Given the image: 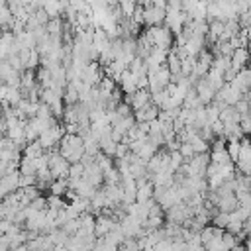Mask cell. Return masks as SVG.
I'll return each instance as SVG.
<instances>
[{
  "instance_id": "cell-40",
  "label": "cell",
  "mask_w": 251,
  "mask_h": 251,
  "mask_svg": "<svg viewBox=\"0 0 251 251\" xmlns=\"http://www.w3.org/2000/svg\"><path fill=\"white\" fill-rule=\"evenodd\" d=\"M0 35H2V33H0Z\"/></svg>"
},
{
  "instance_id": "cell-8",
  "label": "cell",
  "mask_w": 251,
  "mask_h": 251,
  "mask_svg": "<svg viewBox=\"0 0 251 251\" xmlns=\"http://www.w3.org/2000/svg\"><path fill=\"white\" fill-rule=\"evenodd\" d=\"M188 24V18L182 10H167V16H165V25L173 31V35H178L182 33L184 25Z\"/></svg>"
},
{
  "instance_id": "cell-33",
  "label": "cell",
  "mask_w": 251,
  "mask_h": 251,
  "mask_svg": "<svg viewBox=\"0 0 251 251\" xmlns=\"http://www.w3.org/2000/svg\"><path fill=\"white\" fill-rule=\"evenodd\" d=\"M178 153L182 155V159H184V163H188L196 153H194V149H192V145L190 143H180V147H178Z\"/></svg>"
},
{
  "instance_id": "cell-2",
  "label": "cell",
  "mask_w": 251,
  "mask_h": 251,
  "mask_svg": "<svg viewBox=\"0 0 251 251\" xmlns=\"http://www.w3.org/2000/svg\"><path fill=\"white\" fill-rule=\"evenodd\" d=\"M235 165L233 163H226V165H216V163H210L208 167V173H206V182H208V188L216 190L220 184L235 178Z\"/></svg>"
},
{
  "instance_id": "cell-29",
  "label": "cell",
  "mask_w": 251,
  "mask_h": 251,
  "mask_svg": "<svg viewBox=\"0 0 251 251\" xmlns=\"http://www.w3.org/2000/svg\"><path fill=\"white\" fill-rule=\"evenodd\" d=\"M65 206H67L65 196H55V194H49V196H47V208H49V210L59 212V210H63Z\"/></svg>"
},
{
  "instance_id": "cell-32",
  "label": "cell",
  "mask_w": 251,
  "mask_h": 251,
  "mask_svg": "<svg viewBox=\"0 0 251 251\" xmlns=\"http://www.w3.org/2000/svg\"><path fill=\"white\" fill-rule=\"evenodd\" d=\"M82 175H84V165L82 163H73L71 169H69V178L76 180V178H82Z\"/></svg>"
},
{
  "instance_id": "cell-6",
  "label": "cell",
  "mask_w": 251,
  "mask_h": 251,
  "mask_svg": "<svg viewBox=\"0 0 251 251\" xmlns=\"http://www.w3.org/2000/svg\"><path fill=\"white\" fill-rule=\"evenodd\" d=\"M47 161H49V171L53 173L55 178H69L71 163L59 153V149H49L47 151Z\"/></svg>"
},
{
  "instance_id": "cell-19",
  "label": "cell",
  "mask_w": 251,
  "mask_h": 251,
  "mask_svg": "<svg viewBox=\"0 0 251 251\" xmlns=\"http://www.w3.org/2000/svg\"><path fill=\"white\" fill-rule=\"evenodd\" d=\"M249 63H251V49L249 47H237L231 55V67L235 71H239V69L249 67Z\"/></svg>"
},
{
  "instance_id": "cell-16",
  "label": "cell",
  "mask_w": 251,
  "mask_h": 251,
  "mask_svg": "<svg viewBox=\"0 0 251 251\" xmlns=\"http://www.w3.org/2000/svg\"><path fill=\"white\" fill-rule=\"evenodd\" d=\"M159 108L153 104V102H149V104H145L143 108H139L137 112H133V116H135V122L137 124H151V122H155L157 118H159Z\"/></svg>"
},
{
  "instance_id": "cell-18",
  "label": "cell",
  "mask_w": 251,
  "mask_h": 251,
  "mask_svg": "<svg viewBox=\"0 0 251 251\" xmlns=\"http://www.w3.org/2000/svg\"><path fill=\"white\" fill-rule=\"evenodd\" d=\"M231 84L245 96L249 90H251V67H245V69H239L235 78L231 80Z\"/></svg>"
},
{
  "instance_id": "cell-20",
  "label": "cell",
  "mask_w": 251,
  "mask_h": 251,
  "mask_svg": "<svg viewBox=\"0 0 251 251\" xmlns=\"http://www.w3.org/2000/svg\"><path fill=\"white\" fill-rule=\"evenodd\" d=\"M118 84H120V90L126 94V96H129V94H133L137 88H139V84H137V78L129 73V69L118 78Z\"/></svg>"
},
{
  "instance_id": "cell-38",
  "label": "cell",
  "mask_w": 251,
  "mask_h": 251,
  "mask_svg": "<svg viewBox=\"0 0 251 251\" xmlns=\"http://www.w3.org/2000/svg\"><path fill=\"white\" fill-rule=\"evenodd\" d=\"M53 251H69V249H67V247H55Z\"/></svg>"
},
{
  "instance_id": "cell-25",
  "label": "cell",
  "mask_w": 251,
  "mask_h": 251,
  "mask_svg": "<svg viewBox=\"0 0 251 251\" xmlns=\"http://www.w3.org/2000/svg\"><path fill=\"white\" fill-rule=\"evenodd\" d=\"M45 153H47V151L41 147L39 141H31V143H27L25 149H24V155H25V157H31V159H39V157H43Z\"/></svg>"
},
{
  "instance_id": "cell-7",
  "label": "cell",
  "mask_w": 251,
  "mask_h": 251,
  "mask_svg": "<svg viewBox=\"0 0 251 251\" xmlns=\"http://www.w3.org/2000/svg\"><path fill=\"white\" fill-rule=\"evenodd\" d=\"M63 135H65L63 124H55V126L47 127V129L39 135L37 141L41 143V147H43L45 151H49V149H57V147H59V141L63 139Z\"/></svg>"
},
{
  "instance_id": "cell-23",
  "label": "cell",
  "mask_w": 251,
  "mask_h": 251,
  "mask_svg": "<svg viewBox=\"0 0 251 251\" xmlns=\"http://www.w3.org/2000/svg\"><path fill=\"white\" fill-rule=\"evenodd\" d=\"M18 171H20V175H29V176H35V175H37V159H31V157L22 155L20 165H18Z\"/></svg>"
},
{
  "instance_id": "cell-12",
  "label": "cell",
  "mask_w": 251,
  "mask_h": 251,
  "mask_svg": "<svg viewBox=\"0 0 251 251\" xmlns=\"http://www.w3.org/2000/svg\"><path fill=\"white\" fill-rule=\"evenodd\" d=\"M82 178L88 180L92 186L102 188V184H104V173H102V169L98 167L96 159L90 161V163H84V175H82Z\"/></svg>"
},
{
  "instance_id": "cell-39",
  "label": "cell",
  "mask_w": 251,
  "mask_h": 251,
  "mask_svg": "<svg viewBox=\"0 0 251 251\" xmlns=\"http://www.w3.org/2000/svg\"><path fill=\"white\" fill-rule=\"evenodd\" d=\"M249 116H251V102H249Z\"/></svg>"
},
{
  "instance_id": "cell-1",
  "label": "cell",
  "mask_w": 251,
  "mask_h": 251,
  "mask_svg": "<svg viewBox=\"0 0 251 251\" xmlns=\"http://www.w3.org/2000/svg\"><path fill=\"white\" fill-rule=\"evenodd\" d=\"M59 153L73 165V163H80L82 157L86 155L84 151V141L78 133H65L63 139L59 141Z\"/></svg>"
},
{
  "instance_id": "cell-3",
  "label": "cell",
  "mask_w": 251,
  "mask_h": 251,
  "mask_svg": "<svg viewBox=\"0 0 251 251\" xmlns=\"http://www.w3.org/2000/svg\"><path fill=\"white\" fill-rule=\"evenodd\" d=\"M143 35L147 37V41L151 43V47H157V49H165V51H171L173 49V41H175V35L173 31L163 24V25H153V27H147L143 31Z\"/></svg>"
},
{
  "instance_id": "cell-5",
  "label": "cell",
  "mask_w": 251,
  "mask_h": 251,
  "mask_svg": "<svg viewBox=\"0 0 251 251\" xmlns=\"http://www.w3.org/2000/svg\"><path fill=\"white\" fill-rule=\"evenodd\" d=\"M147 78H149L147 90H149L151 94H157V92H161V90H167L169 84L173 82V75H171V71L167 69V65H163V67H159L157 71L149 73Z\"/></svg>"
},
{
  "instance_id": "cell-36",
  "label": "cell",
  "mask_w": 251,
  "mask_h": 251,
  "mask_svg": "<svg viewBox=\"0 0 251 251\" xmlns=\"http://www.w3.org/2000/svg\"><path fill=\"white\" fill-rule=\"evenodd\" d=\"M151 251H173V241H169V239H163V241H159Z\"/></svg>"
},
{
  "instance_id": "cell-26",
  "label": "cell",
  "mask_w": 251,
  "mask_h": 251,
  "mask_svg": "<svg viewBox=\"0 0 251 251\" xmlns=\"http://www.w3.org/2000/svg\"><path fill=\"white\" fill-rule=\"evenodd\" d=\"M226 149H227V155H229L231 163L235 165V161L239 157V151H241V139H227L226 141Z\"/></svg>"
},
{
  "instance_id": "cell-13",
  "label": "cell",
  "mask_w": 251,
  "mask_h": 251,
  "mask_svg": "<svg viewBox=\"0 0 251 251\" xmlns=\"http://www.w3.org/2000/svg\"><path fill=\"white\" fill-rule=\"evenodd\" d=\"M124 102H126L133 112H137L139 108H143L145 104H149V102H151V92H149L147 88H137L133 94L124 96Z\"/></svg>"
},
{
  "instance_id": "cell-37",
  "label": "cell",
  "mask_w": 251,
  "mask_h": 251,
  "mask_svg": "<svg viewBox=\"0 0 251 251\" xmlns=\"http://www.w3.org/2000/svg\"><path fill=\"white\" fill-rule=\"evenodd\" d=\"M231 251H247V247H245V245H241V243H239V245H235V247H233V249H231Z\"/></svg>"
},
{
  "instance_id": "cell-27",
  "label": "cell",
  "mask_w": 251,
  "mask_h": 251,
  "mask_svg": "<svg viewBox=\"0 0 251 251\" xmlns=\"http://www.w3.org/2000/svg\"><path fill=\"white\" fill-rule=\"evenodd\" d=\"M63 102H65V104H78V102H80L78 90L75 88V84H73V82H69V84H67L65 94H63Z\"/></svg>"
},
{
  "instance_id": "cell-31",
  "label": "cell",
  "mask_w": 251,
  "mask_h": 251,
  "mask_svg": "<svg viewBox=\"0 0 251 251\" xmlns=\"http://www.w3.org/2000/svg\"><path fill=\"white\" fill-rule=\"evenodd\" d=\"M206 120H208V126H212V124H216L220 120V110L214 104H208L206 106Z\"/></svg>"
},
{
  "instance_id": "cell-24",
  "label": "cell",
  "mask_w": 251,
  "mask_h": 251,
  "mask_svg": "<svg viewBox=\"0 0 251 251\" xmlns=\"http://www.w3.org/2000/svg\"><path fill=\"white\" fill-rule=\"evenodd\" d=\"M67 192H69V178H55L49 186V194L67 196Z\"/></svg>"
},
{
  "instance_id": "cell-17",
  "label": "cell",
  "mask_w": 251,
  "mask_h": 251,
  "mask_svg": "<svg viewBox=\"0 0 251 251\" xmlns=\"http://www.w3.org/2000/svg\"><path fill=\"white\" fill-rule=\"evenodd\" d=\"M116 224H118V220L112 214H98L96 216V226H94V235L96 237H104Z\"/></svg>"
},
{
  "instance_id": "cell-15",
  "label": "cell",
  "mask_w": 251,
  "mask_h": 251,
  "mask_svg": "<svg viewBox=\"0 0 251 251\" xmlns=\"http://www.w3.org/2000/svg\"><path fill=\"white\" fill-rule=\"evenodd\" d=\"M216 88L210 84V80L204 76V78H200L198 82H196V94H198V98L202 100V104L204 106H208V104H212V100H214V96H216Z\"/></svg>"
},
{
  "instance_id": "cell-21",
  "label": "cell",
  "mask_w": 251,
  "mask_h": 251,
  "mask_svg": "<svg viewBox=\"0 0 251 251\" xmlns=\"http://www.w3.org/2000/svg\"><path fill=\"white\" fill-rule=\"evenodd\" d=\"M153 192H155V184L149 178L137 180V202H149V200H153Z\"/></svg>"
},
{
  "instance_id": "cell-28",
  "label": "cell",
  "mask_w": 251,
  "mask_h": 251,
  "mask_svg": "<svg viewBox=\"0 0 251 251\" xmlns=\"http://www.w3.org/2000/svg\"><path fill=\"white\" fill-rule=\"evenodd\" d=\"M118 8H120L124 18H131L135 8H137V2L135 0H118Z\"/></svg>"
},
{
  "instance_id": "cell-35",
  "label": "cell",
  "mask_w": 251,
  "mask_h": 251,
  "mask_svg": "<svg viewBox=\"0 0 251 251\" xmlns=\"http://www.w3.org/2000/svg\"><path fill=\"white\" fill-rule=\"evenodd\" d=\"M239 127H241L243 135H249V133H251V116H249V114H243V116H241Z\"/></svg>"
},
{
  "instance_id": "cell-22",
  "label": "cell",
  "mask_w": 251,
  "mask_h": 251,
  "mask_svg": "<svg viewBox=\"0 0 251 251\" xmlns=\"http://www.w3.org/2000/svg\"><path fill=\"white\" fill-rule=\"evenodd\" d=\"M118 143H120V141H116V139H114L112 131H110V133H106V135H102V137L98 139L100 153H104V155H108V157H114V155H116V149H118Z\"/></svg>"
},
{
  "instance_id": "cell-11",
  "label": "cell",
  "mask_w": 251,
  "mask_h": 251,
  "mask_svg": "<svg viewBox=\"0 0 251 251\" xmlns=\"http://www.w3.org/2000/svg\"><path fill=\"white\" fill-rule=\"evenodd\" d=\"M165 16H167V10L165 8H159L155 4H149V6L143 8V24L147 27L163 25L165 24Z\"/></svg>"
},
{
  "instance_id": "cell-4",
  "label": "cell",
  "mask_w": 251,
  "mask_h": 251,
  "mask_svg": "<svg viewBox=\"0 0 251 251\" xmlns=\"http://www.w3.org/2000/svg\"><path fill=\"white\" fill-rule=\"evenodd\" d=\"M210 153H198L194 155L188 163H184L178 173L184 175V176H200V178H206V173H208V167H210Z\"/></svg>"
},
{
  "instance_id": "cell-30",
  "label": "cell",
  "mask_w": 251,
  "mask_h": 251,
  "mask_svg": "<svg viewBox=\"0 0 251 251\" xmlns=\"http://www.w3.org/2000/svg\"><path fill=\"white\" fill-rule=\"evenodd\" d=\"M210 224L226 231V229H227V224H229V214H224V212H216V214L212 216V222H210Z\"/></svg>"
},
{
  "instance_id": "cell-10",
  "label": "cell",
  "mask_w": 251,
  "mask_h": 251,
  "mask_svg": "<svg viewBox=\"0 0 251 251\" xmlns=\"http://www.w3.org/2000/svg\"><path fill=\"white\" fill-rule=\"evenodd\" d=\"M102 78H104V69H102V65H100L98 61L88 63V65L84 67V71H82V76H80V80H82L84 84L92 86V88L98 86Z\"/></svg>"
},
{
  "instance_id": "cell-34",
  "label": "cell",
  "mask_w": 251,
  "mask_h": 251,
  "mask_svg": "<svg viewBox=\"0 0 251 251\" xmlns=\"http://www.w3.org/2000/svg\"><path fill=\"white\" fill-rule=\"evenodd\" d=\"M29 208H31V210H35V212H45V210H47V198L37 196V198L29 204Z\"/></svg>"
},
{
  "instance_id": "cell-14",
  "label": "cell",
  "mask_w": 251,
  "mask_h": 251,
  "mask_svg": "<svg viewBox=\"0 0 251 251\" xmlns=\"http://www.w3.org/2000/svg\"><path fill=\"white\" fill-rule=\"evenodd\" d=\"M216 210L218 212H224V214H231L239 208V202L235 198V192H227V194H220L218 200H216Z\"/></svg>"
},
{
  "instance_id": "cell-9",
  "label": "cell",
  "mask_w": 251,
  "mask_h": 251,
  "mask_svg": "<svg viewBox=\"0 0 251 251\" xmlns=\"http://www.w3.org/2000/svg\"><path fill=\"white\" fill-rule=\"evenodd\" d=\"M235 169L241 175H251V139L249 137L241 139V151L235 161Z\"/></svg>"
}]
</instances>
